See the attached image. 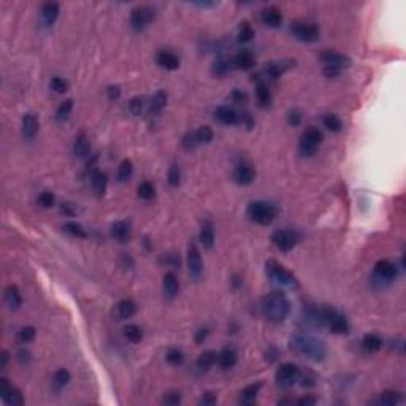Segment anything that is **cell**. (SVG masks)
I'll return each mask as SVG.
<instances>
[{
  "instance_id": "d590c367",
  "label": "cell",
  "mask_w": 406,
  "mask_h": 406,
  "mask_svg": "<svg viewBox=\"0 0 406 406\" xmlns=\"http://www.w3.org/2000/svg\"><path fill=\"white\" fill-rule=\"evenodd\" d=\"M124 336L127 338L130 343H140L141 338H143V330L140 329L138 325L135 324H130V325H126L124 327Z\"/></svg>"
},
{
  "instance_id": "484cf974",
  "label": "cell",
  "mask_w": 406,
  "mask_h": 406,
  "mask_svg": "<svg viewBox=\"0 0 406 406\" xmlns=\"http://www.w3.org/2000/svg\"><path fill=\"white\" fill-rule=\"evenodd\" d=\"M178 289H179L178 278H176L173 273H167V275L164 276V281H162L164 295H165L167 298H173V297L178 294Z\"/></svg>"
},
{
  "instance_id": "3957f363",
  "label": "cell",
  "mask_w": 406,
  "mask_h": 406,
  "mask_svg": "<svg viewBox=\"0 0 406 406\" xmlns=\"http://www.w3.org/2000/svg\"><path fill=\"white\" fill-rule=\"evenodd\" d=\"M321 61L324 64V73L330 78L338 76L344 69L351 65V59L346 54L335 51H324L321 54Z\"/></svg>"
},
{
  "instance_id": "8992f818",
  "label": "cell",
  "mask_w": 406,
  "mask_h": 406,
  "mask_svg": "<svg viewBox=\"0 0 406 406\" xmlns=\"http://www.w3.org/2000/svg\"><path fill=\"white\" fill-rule=\"evenodd\" d=\"M324 140V135L322 132L314 127V126H310L308 129H304V132L301 133L300 137V141H298V151L303 157H311L314 156V153L318 151L319 144L322 143Z\"/></svg>"
},
{
  "instance_id": "c3c4849f",
  "label": "cell",
  "mask_w": 406,
  "mask_h": 406,
  "mask_svg": "<svg viewBox=\"0 0 406 406\" xmlns=\"http://www.w3.org/2000/svg\"><path fill=\"white\" fill-rule=\"evenodd\" d=\"M181 181V172H179V167L176 164H173L170 167V170H168V184L172 187H176Z\"/></svg>"
},
{
  "instance_id": "60d3db41",
  "label": "cell",
  "mask_w": 406,
  "mask_h": 406,
  "mask_svg": "<svg viewBox=\"0 0 406 406\" xmlns=\"http://www.w3.org/2000/svg\"><path fill=\"white\" fill-rule=\"evenodd\" d=\"M132 172H133V165L129 159L122 161L121 165H119V170H118V179L121 183H126L127 179L132 176Z\"/></svg>"
},
{
  "instance_id": "680465c9",
  "label": "cell",
  "mask_w": 406,
  "mask_h": 406,
  "mask_svg": "<svg viewBox=\"0 0 406 406\" xmlns=\"http://www.w3.org/2000/svg\"><path fill=\"white\" fill-rule=\"evenodd\" d=\"M230 97H232L233 102H236V104H243V102H246V94L241 92V91H238V89H236V91H233Z\"/></svg>"
},
{
  "instance_id": "f35d334b",
  "label": "cell",
  "mask_w": 406,
  "mask_h": 406,
  "mask_svg": "<svg viewBox=\"0 0 406 406\" xmlns=\"http://www.w3.org/2000/svg\"><path fill=\"white\" fill-rule=\"evenodd\" d=\"M322 122H324V127H327L330 132H340L341 127H343L341 119L338 118L336 115H330V113L322 118Z\"/></svg>"
},
{
  "instance_id": "6125c7cd",
  "label": "cell",
  "mask_w": 406,
  "mask_h": 406,
  "mask_svg": "<svg viewBox=\"0 0 406 406\" xmlns=\"http://www.w3.org/2000/svg\"><path fill=\"white\" fill-rule=\"evenodd\" d=\"M214 403H216V397L211 395V393H205L200 400V404H214Z\"/></svg>"
},
{
  "instance_id": "ab89813d",
  "label": "cell",
  "mask_w": 406,
  "mask_h": 406,
  "mask_svg": "<svg viewBox=\"0 0 406 406\" xmlns=\"http://www.w3.org/2000/svg\"><path fill=\"white\" fill-rule=\"evenodd\" d=\"M138 197L143 200H151L156 197V187L149 181H143L138 184Z\"/></svg>"
},
{
  "instance_id": "f1b7e54d",
  "label": "cell",
  "mask_w": 406,
  "mask_h": 406,
  "mask_svg": "<svg viewBox=\"0 0 406 406\" xmlns=\"http://www.w3.org/2000/svg\"><path fill=\"white\" fill-rule=\"evenodd\" d=\"M73 153L76 157H87L89 154H91V143H89V140L84 133L76 137V140L73 143Z\"/></svg>"
},
{
  "instance_id": "d4e9b609",
  "label": "cell",
  "mask_w": 406,
  "mask_h": 406,
  "mask_svg": "<svg viewBox=\"0 0 406 406\" xmlns=\"http://www.w3.org/2000/svg\"><path fill=\"white\" fill-rule=\"evenodd\" d=\"M262 384L261 382H256V384H251L244 387L241 392H240V397H238V403L240 404H252L259 395V390H261Z\"/></svg>"
},
{
  "instance_id": "cb8c5ba5",
  "label": "cell",
  "mask_w": 406,
  "mask_h": 406,
  "mask_svg": "<svg viewBox=\"0 0 406 406\" xmlns=\"http://www.w3.org/2000/svg\"><path fill=\"white\" fill-rule=\"evenodd\" d=\"M236 360H238V356H236V351L232 347H224L218 354V362H219L221 368H224V370H229V368L235 367Z\"/></svg>"
},
{
  "instance_id": "7402d4cb",
  "label": "cell",
  "mask_w": 406,
  "mask_h": 406,
  "mask_svg": "<svg viewBox=\"0 0 406 406\" xmlns=\"http://www.w3.org/2000/svg\"><path fill=\"white\" fill-rule=\"evenodd\" d=\"M111 236L119 243H127L130 240V225L124 221H116L111 225Z\"/></svg>"
},
{
  "instance_id": "52a82bcc",
  "label": "cell",
  "mask_w": 406,
  "mask_h": 406,
  "mask_svg": "<svg viewBox=\"0 0 406 406\" xmlns=\"http://www.w3.org/2000/svg\"><path fill=\"white\" fill-rule=\"evenodd\" d=\"M322 325H327L333 333H347L349 324L347 319L341 313H338L333 308H322L321 310Z\"/></svg>"
},
{
  "instance_id": "681fc988",
  "label": "cell",
  "mask_w": 406,
  "mask_h": 406,
  "mask_svg": "<svg viewBox=\"0 0 406 406\" xmlns=\"http://www.w3.org/2000/svg\"><path fill=\"white\" fill-rule=\"evenodd\" d=\"M184 360V356L183 352L179 351V349H170V351L167 352V362L172 364V365H181Z\"/></svg>"
},
{
  "instance_id": "603a6c76",
  "label": "cell",
  "mask_w": 406,
  "mask_h": 406,
  "mask_svg": "<svg viewBox=\"0 0 406 406\" xmlns=\"http://www.w3.org/2000/svg\"><path fill=\"white\" fill-rule=\"evenodd\" d=\"M59 16V5L56 2H46L41 5V19L44 26H53Z\"/></svg>"
},
{
  "instance_id": "30bf717a",
  "label": "cell",
  "mask_w": 406,
  "mask_h": 406,
  "mask_svg": "<svg viewBox=\"0 0 406 406\" xmlns=\"http://www.w3.org/2000/svg\"><path fill=\"white\" fill-rule=\"evenodd\" d=\"M300 370L294 364H283L276 370V382L281 387H292L300 379Z\"/></svg>"
},
{
  "instance_id": "816d5d0a",
  "label": "cell",
  "mask_w": 406,
  "mask_h": 406,
  "mask_svg": "<svg viewBox=\"0 0 406 406\" xmlns=\"http://www.w3.org/2000/svg\"><path fill=\"white\" fill-rule=\"evenodd\" d=\"M198 143H200V141H198V138H197L195 132H190V133H187L186 137L183 138V146H184V148H186L187 151H190V149L197 148V144H198Z\"/></svg>"
},
{
  "instance_id": "f5cc1de1",
  "label": "cell",
  "mask_w": 406,
  "mask_h": 406,
  "mask_svg": "<svg viewBox=\"0 0 406 406\" xmlns=\"http://www.w3.org/2000/svg\"><path fill=\"white\" fill-rule=\"evenodd\" d=\"M38 205L43 208H51L54 205V195L48 192V190H44V192L38 195Z\"/></svg>"
},
{
  "instance_id": "9c48e42d",
  "label": "cell",
  "mask_w": 406,
  "mask_h": 406,
  "mask_svg": "<svg viewBox=\"0 0 406 406\" xmlns=\"http://www.w3.org/2000/svg\"><path fill=\"white\" fill-rule=\"evenodd\" d=\"M290 32L294 33V37L298 38L300 41H314L319 38V27L313 24V22H301L297 21L290 26Z\"/></svg>"
},
{
  "instance_id": "ac0fdd59",
  "label": "cell",
  "mask_w": 406,
  "mask_h": 406,
  "mask_svg": "<svg viewBox=\"0 0 406 406\" xmlns=\"http://www.w3.org/2000/svg\"><path fill=\"white\" fill-rule=\"evenodd\" d=\"M38 132V119L33 113H26L22 116V137L26 140H32Z\"/></svg>"
},
{
  "instance_id": "6f0895ef",
  "label": "cell",
  "mask_w": 406,
  "mask_h": 406,
  "mask_svg": "<svg viewBox=\"0 0 406 406\" xmlns=\"http://www.w3.org/2000/svg\"><path fill=\"white\" fill-rule=\"evenodd\" d=\"M108 97H110V100H116V98H119V95H121V89L118 87V86H110L108 89Z\"/></svg>"
},
{
  "instance_id": "9a60e30c",
  "label": "cell",
  "mask_w": 406,
  "mask_h": 406,
  "mask_svg": "<svg viewBox=\"0 0 406 406\" xmlns=\"http://www.w3.org/2000/svg\"><path fill=\"white\" fill-rule=\"evenodd\" d=\"M233 178H235V181L241 184V186H247V184H251L254 179H256V172H254V168L251 165H247V164H238L235 167V170H233Z\"/></svg>"
},
{
  "instance_id": "4dcf8cb0",
  "label": "cell",
  "mask_w": 406,
  "mask_h": 406,
  "mask_svg": "<svg viewBox=\"0 0 406 406\" xmlns=\"http://www.w3.org/2000/svg\"><path fill=\"white\" fill-rule=\"evenodd\" d=\"M5 301L11 310H18L22 304V297L16 286H8L5 289Z\"/></svg>"
},
{
  "instance_id": "ba28073f",
  "label": "cell",
  "mask_w": 406,
  "mask_h": 406,
  "mask_svg": "<svg viewBox=\"0 0 406 406\" xmlns=\"http://www.w3.org/2000/svg\"><path fill=\"white\" fill-rule=\"evenodd\" d=\"M272 243L275 244V247H278L279 251L283 252H289L292 251L298 243V235L294 230H275L272 233Z\"/></svg>"
},
{
  "instance_id": "e7e4bbea",
  "label": "cell",
  "mask_w": 406,
  "mask_h": 406,
  "mask_svg": "<svg viewBox=\"0 0 406 406\" xmlns=\"http://www.w3.org/2000/svg\"><path fill=\"white\" fill-rule=\"evenodd\" d=\"M62 211L65 214H69V216H73V214L76 213V208L72 205V203H64V205H62Z\"/></svg>"
},
{
  "instance_id": "5bb4252c",
  "label": "cell",
  "mask_w": 406,
  "mask_h": 406,
  "mask_svg": "<svg viewBox=\"0 0 406 406\" xmlns=\"http://www.w3.org/2000/svg\"><path fill=\"white\" fill-rule=\"evenodd\" d=\"M2 400L7 404L11 406H21L24 403V398H22V393L19 392V389H16L15 386H11L7 379H2Z\"/></svg>"
},
{
  "instance_id": "f907efd6",
  "label": "cell",
  "mask_w": 406,
  "mask_h": 406,
  "mask_svg": "<svg viewBox=\"0 0 406 406\" xmlns=\"http://www.w3.org/2000/svg\"><path fill=\"white\" fill-rule=\"evenodd\" d=\"M143 107H144L143 97H133V98L129 102V110H130V113H132L133 116H138V115H141Z\"/></svg>"
},
{
  "instance_id": "db71d44e",
  "label": "cell",
  "mask_w": 406,
  "mask_h": 406,
  "mask_svg": "<svg viewBox=\"0 0 406 406\" xmlns=\"http://www.w3.org/2000/svg\"><path fill=\"white\" fill-rule=\"evenodd\" d=\"M179 401H181V393L179 392H167L164 398H162V403L164 404H168V406H173V404H178Z\"/></svg>"
},
{
  "instance_id": "11a10c76",
  "label": "cell",
  "mask_w": 406,
  "mask_h": 406,
  "mask_svg": "<svg viewBox=\"0 0 406 406\" xmlns=\"http://www.w3.org/2000/svg\"><path fill=\"white\" fill-rule=\"evenodd\" d=\"M230 69H232V64H230V61H219V62L214 64V67H213V72L216 73V75H225V73H227Z\"/></svg>"
},
{
  "instance_id": "ffe728a7",
  "label": "cell",
  "mask_w": 406,
  "mask_h": 406,
  "mask_svg": "<svg viewBox=\"0 0 406 406\" xmlns=\"http://www.w3.org/2000/svg\"><path fill=\"white\" fill-rule=\"evenodd\" d=\"M262 22L268 27H279L281 22H283V15L276 7H268L262 11Z\"/></svg>"
},
{
  "instance_id": "b9f144b4",
  "label": "cell",
  "mask_w": 406,
  "mask_h": 406,
  "mask_svg": "<svg viewBox=\"0 0 406 406\" xmlns=\"http://www.w3.org/2000/svg\"><path fill=\"white\" fill-rule=\"evenodd\" d=\"M72 110H73V100L72 98H67V100H64L62 104L59 105L58 111H56V118H58L59 121H64V119H67V118L70 116Z\"/></svg>"
},
{
  "instance_id": "f546056e",
  "label": "cell",
  "mask_w": 406,
  "mask_h": 406,
  "mask_svg": "<svg viewBox=\"0 0 406 406\" xmlns=\"http://www.w3.org/2000/svg\"><path fill=\"white\" fill-rule=\"evenodd\" d=\"M292 64L290 62H270L265 65V75L270 80H276L281 75H283Z\"/></svg>"
},
{
  "instance_id": "bcb514c9",
  "label": "cell",
  "mask_w": 406,
  "mask_h": 406,
  "mask_svg": "<svg viewBox=\"0 0 406 406\" xmlns=\"http://www.w3.org/2000/svg\"><path fill=\"white\" fill-rule=\"evenodd\" d=\"M195 135H197L200 143H210L214 137V132L208 126H201V127H198V130H195Z\"/></svg>"
},
{
  "instance_id": "74e56055",
  "label": "cell",
  "mask_w": 406,
  "mask_h": 406,
  "mask_svg": "<svg viewBox=\"0 0 406 406\" xmlns=\"http://www.w3.org/2000/svg\"><path fill=\"white\" fill-rule=\"evenodd\" d=\"M401 401V393L400 392H395V390H387V392H384L382 393V395L375 401V403H378V404H389V406H392V404H397V403H400Z\"/></svg>"
},
{
  "instance_id": "94428289",
  "label": "cell",
  "mask_w": 406,
  "mask_h": 406,
  "mask_svg": "<svg viewBox=\"0 0 406 406\" xmlns=\"http://www.w3.org/2000/svg\"><path fill=\"white\" fill-rule=\"evenodd\" d=\"M162 261L165 262V265H172V267L179 264V259L176 256H165V257H162Z\"/></svg>"
},
{
  "instance_id": "4fadbf2b",
  "label": "cell",
  "mask_w": 406,
  "mask_h": 406,
  "mask_svg": "<svg viewBox=\"0 0 406 406\" xmlns=\"http://www.w3.org/2000/svg\"><path fill=\"white\" fill-rule=\"evenodd\" d=\"M187 268L190 276L194 278H200L201 275V257H200V251L195 243H190L187 247Z\"/></svg>"
},
{
  "instance_id": "91938a15",
  "label": "cell",
  "mask_w": 406,
  "mask_h": 406,
  "mask_svg": "<svg viewBox=\"0 0 406 406\" xmlns=\"http://www.w3.org/2000/svg\"><path fill=\"white\" fill-rule=\"evenodd\" d=\"M316 400L314 397H301V398H298L297 400V404H300V406H308V404H316Z\"/></svg>"
},
{
  "instance_id": "7c38bea8",
  "label": "cell",
  "mask_w": 406,
  "mask_h": 406,
  "mask_svg": "<svg viewBox=\"0 0 406 406\" xmlns=\"http://www.w3.org/2000/svg\"><path fill=\"white\" fill-rule=\"evenodd\" d=\"M154 19V10L148 5H143V7H137L132 10V15H130V24L135 30H143L146 26L149 24V22Z\"/></svg>"
},
{
  "instance_id": "7dc6e473",
  "label": "cell",
  "mask_w": 406,
  "mask_h": 406,
  "mask_svg": "<svg viewBox=\"0 0 406 406\" xmlns=\"http://www.w3.org/2000/svg\"><path fill=\"white\" fill-rule=\"evenodd\" d=\"M49 87L53 89L54 92H58V94H62L65 92L67 89H69V83H67L64 78H59V76H54L51 83H49Z\"/></svg>"
},
{
  "instance_id": "be15d7a7",
  "label": "cell",
  "mask_w": 406,
  "mask_h": 406,
  "mask_svg": "<svg viewBox=\"0 0 406 406\" xmlns=\"http://www.w3.org/2000/svg\"><path fill=\"white\" fill-rule=\"evenodd\" d=\"M207 335H208V329H200V330L197 332V335H195V341H197V344L203 343V340H205V338H207Z\"/></svg>"
},
{
  "instance_id": "8fae6325",
  "label": "cell",
  "mask_w": 406,
  "mask_h": 406,
  "mask_svg": "<svg viewBox=\"0 0 406 406\" xmlns=\"http://www.w3.org/2000/svg\"><path fill=\"white\" fill-rule=\"evenodd\" d=\"M397 276V267L390 261H379L373 268V279L381 284H389Z\"/></svg>"
},
{
  "instance_id": "2e32d148",
  "label": "cell",
  "mask_w": 406,
  "mask_h": 406,
  "mask_svg": "<svg viewBox=\"0 0 406 406\" xmlns=\"http://www.w3.org/2000/svg\"><path fill=\"white\" fill-rule=\"evenodd\" d=\"M232 64V69H238V70H249L254 67L256 64V59H254V54L247 49H243L240 51L238 54L233 56V59L230 61Z\"/></svg>"
},
{
  "instance_id": "836d02e7",
  "label": "cell",
  "mask_w": 406,
  "mask_h": 406,
  "mask_svg": "<svg viewBox=\"0 0 406 406\" xmlns=\"http://www.w3.org/2000/svg\"><path fill=\"white\" fill-rule=\"evenodd\" d=\"M362 346H364V349L367 352H378L381 349V346H382V340L375 333H368V335L364 336Z\"/></svg>"
},
{
  "instance_id": "44dd1931",
  "label": "cell",
  "mask_w": 406,
  "mask_h": 406,
  "mask_svg": "<svg viewBox=\"0 0 406 406\" xmlns=\"http://www.w3.org/2000/svg\"><path fill=\"white\" fill-rule=\"evenodd\" d=\"M91 184H92V189L97 197H104L105 192H107V186H108V178H107V173L100 172V170H95L91 173Z\"/></svg>"
},
{
  "instance_id": "d6a6232c",
  "label": "cell",
  "mask_w": 406,
  "mask_h": 406,
  "mask_svg": "<svg viewBox=\"0 0 406 406\" xmlns=\"http://www.w3.org/2000/svg\"><path fill=\"white\" fill-rule=\"evenodd\" d=\"M218 354L214 352V351H205V352H201L200 356H198V359H197V368L198 370H201V371H208L213 365H214V362H216V357Z\"/></svg>"
},
{
  "instance_id": "7a4b0ae2",
  "label": "cell",
  "mask_w": 406,
  "mask_h": 406,
  "mask_svg": "<svg viewBox=\"0 0 406 406\" xmlns=\"http://www.w3.org/2000/svg\"><path fill=\"white\" fill-rule=\"evenodd\" d=\"M262 311H264V316L270 322L279 324V322H284L286 318L289 316L290 303L283 292L275 290V292H270L268 295L264 297Z\"/></svg>"
},
{
  "instance_id": "277c9868",
  "label": "cell",
  "mask_w": 406,
  "mask_h": 406,
  "mask_svg": "<svg viewBox=\"0 0 406 406\" xmlns=\"http://www.w3.org/2000/svg\"><path fill=\"white\" fill-rule=\"evenodd\" d=\"M247 216L256 224L268 225L276 218V208L275 205H272V203H268V201H261V200L251 201L249 205H247Z\"/></svg>"
},
{
  "instance_id": "f6af8a7d",
  "label": "cell",
  "mask_w": 406,
  "mask_h": 406,
  "mask_svg": "<svg viewBox=\"0 0 406 406\" xmlns=\"http://www.w3.org/2000/svg\"><path fill=\"white\" fill-rule=\"evenodd\" d=\"M35 335H37L35 329L30 327V325H27V327H22V329L18 332V340L21 343H30L33 338H35Z\"/></svg>"
},
{
  "instance_id": "6da1fadb",
  "label": "cell",
  "mask_w": 406,
  "mask_h": 406,
  "mask_svg": "<svg viewBox=\"0 0 406 406\" xmlns=\"http://www.w3.org/2000/svg\"><path fill=\"white\" fill-rule=\"evenodd\" d=\"M289 346L295 354L314 360V362H321L327 354L325 344L311 335H303V333L292 335L289 340Z\"/></svg>"
},
{
  "instance_id": "5b68a950",
  "label": "cell",
  "mask_w": 406,
  "mask_h": 406,
  "mask_svg": "<svg viewBox=\"0 0 406 406\" xmlns=\"http://www.w3.org/2000/svg\"><path fill=\"white\" fill-rule=\"evenodd\" d=\"M265 272L268 278L273 281L278 286H284V287H297V279L292 275L287 268H284L279 262L270 259L265 264Z\"/></svg>"
},
{
  "instance_id": "1f68e13d",
  "label": "cell",
  "mask_w": 406,
  "mask_h": 406,
  "mask_svg": "<svg viewBox=\"0 0 406 406\" xmlns=\"http://www.w3.org/2000/svg\"><path fill=\"white\" fill-rule=\"evenodd\" d=\"M256 94H257V102L262 108H268L272 105V92L265 83H257L256 86Z\"/></svg>"
},
{
  "instance_id": "7bdbcfd3",
  "label": "cell",
  "mask_w": 406,
  "mask_h": 406,
  "mask_svg": "<svg viewBox=\"0 0 406 406\" xmlns=\"http://www.w3.org/2000/svg\"><path fill=\"white\" fill-rule=\"evenodd\" d=\"M64 230L67 233H70L72 236H76V238H86L87 233L86 230L83 229V225L81 224H76V222H69V224H65L64 225Z\"/></svg>"
},
{
  "instance_id": "4316f807",
  "label": "cell",
  "mask_w": 406,
  "mask_h": 406,
  "mask_svg": "<svg viewBox=\"0 0 406 406\" xmlns=\"http://www.w3.org/2000/svg\"><path fill=\"white\" fill-rule=\"evenodd\" d=\"M137 313V304H135L133 300H121L116 304V316L118 319H129L132 316Z\"/></svg>"
},
{
  "instance_id": "e575fe53",
  "label": "cell",
  "mask_w": 406,
  "mask_h": 406,
  "mask_svg": "<svg viewBox=\"0 0 406 406\" xmlns=\"http://www.w3.org/2000/svg\"><path fill=\"white\" fill-rule=\"evenodd\" d=\"M167 104V94L164 91H159L156 92L154 97L151 98V104H149V113L151 115H157V113H161L162 108L165 107Z\"/></svg>"
},
{
  "instance_id": "e0dca14e",
  "label": "cell",
  "mask_w": 406,
  "mask_h": 406,
  "mask_svg": "<svg viewBox=\"0 0 406 406\" xmlns=\"http://www.w3.org/2000/svg\"><path fill=\"white\" fill-rule=\"evenodd\" d=\"M216 118L222 124H225V126H235V124H240V121H241V115H240L238 111H235L233 108L225 107V105L218 107V110H216Z\"/></svg>"
},
{
  "instance_id": "9f6ffc18",
  "label": "cell",
  "mask_w": 406,
  "mask_h": 406,
  "mask_svg": "<svg viewBox=\"0 0 406 406\" xmlns=\"http://www.w3.org/2000/svg\"><path fill=\"white\" fill-rule=\"evenodd\" d=\"M287 121H289V124H290L292 127L298 126L300 121H301V113L298 110H290L289 111V116H287Z\"/></svg>"
},
{
  "instance_id": "d6986e66",
  "label": "cell",
  "mask_w": 406,
  "mask_h": 406,
  "mask_svg": "<svg viewBox=\"0 0 406 406\" xmlns=\"http://www.w3.org/2000/svg\"><path fill=\"white\" fill-rule=\"evenodd\" d=\"M156 62L165 70H176L179 67L178 56L173 54L172 51H165V49H162V51H159L156 54Z\"/></svg>"
},
{
  "instance_id": "83f0119b",
  "label": "cell",
  "mask_w": 406,
  "mask_h": 406,
  "mask_svg": "<svg viewBox=\"0 0 406 406\" xmlns=\"http://www.w3.org/2000/svg\"><path fill=\"white\" fill-rule=\"evenodd\" d=\"M200 241H201L203 247H207V249H211V246L214 243V229H213V222L211 221H205V222L201 224Z\"/></svg>"
},
{
  "instance_id": "ee69618b",
  "label": "cell",
  "mask_w": 406,
  "mask_h": 406,
  "mask_svg": "<svg viewBox=\"0 0 406 406\" xmlns=\"http://www.w3.org/2000/svg\"><path fill=\"white\" fill-rule=\"evenodd\" d=\"M254 38V30L252 27L249 26V22H243L240 26V30H238V41L241 43H247Z\"/></svg>"
},
{
  "instance_id": "8d00e7d4",
  "label": "cell",
  "mask_w": 406,
  "mask_h": 406,
  "mask_svg": "<svg viewBox=\"0 0 406 406\" xmlns=\"http://www.w3.org/2000/svg\"><path fill=\"white\" fill-rule=\"evenodd\" d=\"M69 381H70V373L65 368H61V370L56 371L54 376H53V386H54V389L61 390L69 384Z\"/></svg>"
}]
</instances>
